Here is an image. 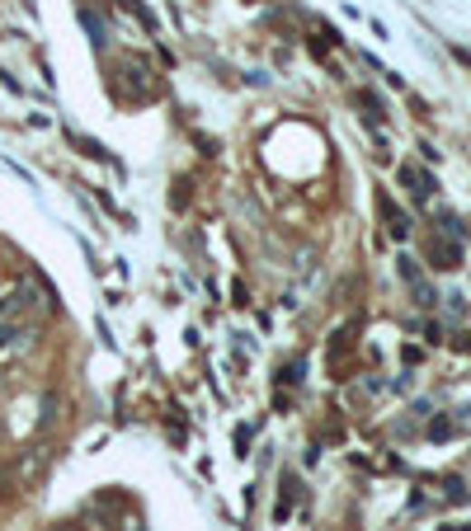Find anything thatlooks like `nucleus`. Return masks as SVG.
Masks as SVG:
<instances>
[{"mask_svg":"<svg viewBox=\"0 0 471 531\" xmlns=\"http://www.w3.org/2000/svg\"><path fill=\"white\" fill-rule=\"evenodd\" d=\"M382 212H387V231H391L396 240H406V235H410V216L400 212V207H396L391 198H382Z\"/></svg>","mask_w":471,"mask_h":531,"instance_id":"20e7f679","label":"nucleus"},{"mask_svg":"<svg viewBox=\"0 0 471 531\" xmlns=\"http://www.w3.org/2000/svg\"><path fill=\"white\" fill-rule=\"evenodd\" d=\"M29 344H34V329H19L14 320L0 325V353H24Z\"/></svg>","mask_w":471,"mask_h":531,"instance_id":"f03ea898","label":"nucleus"},{"mask_svg":"<svg viewBox=\"0 0 471 531\" xmlns=\"http://www.w3.org/2000/svg\"><path fill=\"white\" fill-rule=\"evenodd\" d=\"M438 226H443V235H453L457 245L466 240V226H462V216H453V212H443V216H438Z\"/></svg>","mask_w":471,"mask_h":531,"instance_id":"423d86ee","label":"nucleus"},{"mask_svg":"<svg viewBox=\"0 0 471 531\" xmlns=\"http://www.w3.org/2000/svg\"><path fill=\"white\" fill-rule=\"evenodd\" d=\"M123 5H128V10H132V14L141 19V24H147V29H151V33H156V14H147V10H141V5H137V0H123Z\"/></svg>","mask_w":471,"mask_h":531,"instance_id":"0eeeda50","label":"nucleus"},{"mask_svg":"<svg viewBox=\"0 0 471 531\" xmlns=\"http://www.w3.org/2000/svg\"><path fill=\"white\" fill-rule=\"evenodd\" d=\"M400 179H406V188L415 193V198H429V193H434V179L424 175L419 165H406V170H400Z\"/></svg>","mask_w":471,"mask_h":531,"instance_id":"7ed1b4c3","label":"nucleus"},{"mask_svg":"<svg viewBox=\"0 0 471 531\" xmlns=\"http://www.w3.org/2000/svg\"><path fill=\"white\" fill-rule=\"evenodd\" d=\"M53 531H81V526H53Z\"/></svg>","mask_w":471,"mask_h":531,"instance_id":"9d476101","label":"nucleus"},{"mask_svg":"<svg viewBox=\"0 0 471 531\" xmlns=\"http://www.w3.org/2000/svg\"><path fill=\"white\" fill-rule=\"evenodd\" d=\"M443 301H447V310H453V316H462V310H466V301H462L457 292H453V297H443Z\"/></svg>","mask_w":471,"mask_h":531,"instance_id":"6e6552de","label":"nucleus"},{"mask_svg":"<svg viewBox=\"0 0 471 531\" xmlns=\"http://www.w3.org/2000/svg\"><path fill=\"white\" fill-rule=\"evenodd\" d=\"M81 24H85V29H90V43H94V47H104V43H109V33H104V24H100V14H90V10H81Z\"/></svg>","mask_w":471,"mask_h":531,"instance_id":"39448f33","label":"nucleus"},{"mask_svg":"<svg viewBox=\"0 0 471 531\" xmlns=\"http://www.w3.org/2000/svg\"><path fill=\"white\" fill-rule=\"evenodd\" d=\"M429 259H434V269H457V263H462V245H457V240L434 235L429 240Z\"/></svg>","mask_w":471,"mask_h":531,"instance_id":"f257e3e1","label":"nucleus"},{"mask_svg":"<svg viewBox=\"0 0 471 531\" xmlns=\"http://www.w3.org/2000/svg\"><path fill=\"white\" fill-rule=\"evenodd\" d=\"M118 531H147V522H141V517H128V522L118 526Z\"/></svg>","mask_w":471,"mask_h":531,"instance_id":"1a4fd4ad","label":"nucleus"}]
</instances>
